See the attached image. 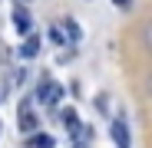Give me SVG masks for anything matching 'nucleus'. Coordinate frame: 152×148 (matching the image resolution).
Here are the masks:
<instances>
[{"mask_svg": "<svg viewBox=\"0 0 152 148\" xmlns=\"http://www.w3.org/2000/svg\"><path fill=\"white\" fill-rule=\"evenodd\" d=\"M113 138H116L119 148H132V142H129V129H126L122 122H113Z\"/></svg>", "mask_w": 152, "mask_h": 148, "instance_id": "7ed1b4c3", "label": "nucleus"}, {"mask_svg": "<svg viewBox=\"0 0 152 148\" xmlns=\"http://www.w3.org/2000/svg\"><path fill=\"white\" fill-rule=\"evenodd\" d=\"M20 129H23V132H33V129H37V115H33V109H30V99L20 102Z\"/></svg>", "mask_w": 152, "mask_h": 148, "instance_id": "f03ea898", "label": "nucleus"}, {"mask_svg": "<svg viewBox=\"0 0 152 148\" xmlns=\"http://www.w3.org/2000/svg\"><path fill=\"white\" fill-rule=\"evenodd\" d=\"M113 4H116V7H122V10H126V7H129V0H113Z\"/></svg>", "mask_w": 152, "mask_h": 148, "instance_id": "9d476101", "label": "nucleus"}, {"mask_svg": "<svg viewBox=\"0 0 152 148\" xmlns=\"http://www.w3.org/2000/svg\"><path fill=\"white\" fill-rule=\"evenodd\" d=\"M37 49H40V36H37V33H33V36L27 33V40H23V46H20V56L30 59V56H37Z\"/></svg>", "mask_w": 152, "mask_h": 148, "instance_id": "20e7f679", "label": "nucleus"}, {"mask_svg": "<svg viewBox=\"0 0 152 148\" xmlns=\"http://www.w3.org/2000/svg\"><path fill=\"white\" fill-rule=\"evenodd\" d=\"M145 89H149V92H152V76H149V82H145Z\"/></svg>", "mask_w": 152, "mask_h": 148, "instance_id": "9b49d317", "label": "nucleus"}, {"mask_svg": "<svg viewBox=\"0 0 152 148\" xmlns=\"http://www.w3.org/2000/svg\"><path fill=\"white\" fill-rule=\"evenodd\" d=\"M20 4H27V0H20Z\"/></svg>", "mask_w": 152, "mask_h": 148, "instance_id": "f8f14e48", "label": "nucleus"}, {"mask_svg": "<svg viewBox=\"0 0 152 148\" xmlns=\"http://www.w3.org/2000/svg\"><path fill=\"white\" fill-rule=\"evenodd\" d=\"M142 40H145V46H149V49H152V20H149V23H145V30H142Z\"/></svg>", "mask_w": 152, "mask_h": 148, "instance_id": "1a4fd4ad", "label": "nucleus"}, {"mask_svg": "<svg viewBox=\"0 0 152 148\" xmlns=\"http://www.w3.org/2000/svg\"><path fill=\"white\" fill-rule=\"evenodd\" d=\"M50 40H53L56 46H66V43H69V33H66V27H63V23H56V27H53V33H50Z\"/></svg>", "mask_w": 152, "mask_h": 148, "instance_id": "39448f33", "label": "nucleus"}, {"mask_svg": "<svg viewBox=\"0 0 152 148\" xmlns=\"http://www.w3.org/2000/svg\"><path fill=\"white\" fill-rule=\"evenodd\" d=\"M60 95H63L60 82H43V86L37 89V99H40L43 105H56V102H60Z\"/></svg>", "mask_w": 152, "mask_h": 148, "instance_id": "f257e3e1", "label": "nucleus"}, {"mask_svg": "<svg viewBox=\"0 0 152 148\" xmlns=\"http://www.w3.org/2000/svg\"><path fill=\"white\" fill-rule=\"evenodd\" d=\"M63 27H66V33H69V43H76V40H80V27H76L73 20H63Z\"/></svg>", "mask_w": 152, "mask_h": 148, "instance_id": "0eeeda50", "label": "nucleus"}, {"mask_svg": "<svg viewBox=\"0 0 152 148\" xmlns=\"http://www.w3.org/2000/svg\"><path fill=\"white\" fill-rule=\"evenodd\" d=\"M13 23H17V30H20V33H30V30H33V27H30L27 10H17V13H13Z\"/></svg>", "mask_w": 152, "mask_h": 148, "instance_id": "423d86ee", "label": "nucleus"}, {"mask_svg": "<svg viewBox=\"0 0 152 148\" xmlns=\"http://www.w3.org/2000/svg\"><path fill=\"white\" fill-rule=\"evenodd\" d=\"M30 145H33V148H53V138H50V135H37Z\"/></svg>", "mask_w": 152, "mask_h": 148, "instance_id": "6e6552de", "label": "nucleus"}]
</instances>
